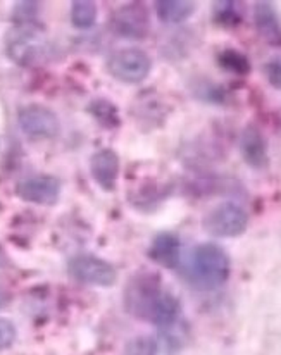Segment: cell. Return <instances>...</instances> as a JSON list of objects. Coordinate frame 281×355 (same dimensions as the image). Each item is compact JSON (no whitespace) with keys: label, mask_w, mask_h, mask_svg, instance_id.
I'll return each instance as SVG.
<instances>
[{"label":"cell","mask_w":281,"mask_h":355,"mask_svg":"<svg viewBox=\"0 0 281 355\" xmlns=\"http://www.w3.org/2000/svg\"><path fill=\"white\" fill-rule=\"evenodd\" d=\"M126 307L137 318L152 322L159 328H174L181 314L176 297L162 292L157 282L151 278H137L126 292Z\"/></svg>","instance_id":"1"},{"label":"cell","mask_w":281,"mask_h":355,"mask_svg":"<svg viewBox=\"0 0 281 355\" xmlns=\"http://www.w3.org/2000/svg\"><path fill=\"white\" fill-rule=\"evenodd\" d=\"M230 257L214 243H202L194 250L188 266V278L198 290H214L230 278Z\"/></svg>","instance_id":"2"},{"label":"cell","mask_w":281,"mask_h":355,"mask_svg":"<svg viewBox=\"0 0 281 355\" xmlns=\"http://www.w3.org/2000/svg\"><path fill=\"white\" fill-rule=\"evenodd\" d=\"M3 47L7 58L23 67L37 66L51 52L44 30L35 23L14 24L7 31Z\"/></svg>","instance_id":"3"},{"label":"cell","mask_w":281,"mask_h":355,"mask_svg":"<svg viewBox=\"0 0 281 355\" xmlns=\"http://www.w3.org/2000/svg\"><path fill=\"white\" fill-rule=\"evenodd\" d=\"M151 58L144 51L135 47L121 49L108 60V71L111 76L128 85L144 81L151 73Z\"/></svg>","instance_id":"4"},{"label":"cell","mask_w":281,"mask_h":355,"mask_svg":"<svg viewBox=\"0 0 281 355\" xmlns=\"http://www.w3.org/2000/svg\"><path fill=\"white\" fill-rule=\"evenodd\" d=\"M248 226V214L233 202H225L212 209L204 219L205 232L218 238L244 235Z\"/></svg>","instance_id":"5"},{"label":"cell","mask_w":281,"mask_h":355,"mask_svg":"<svg viewBox=\"0 0 281 355\" xmlns=\"http://www.w3.org/2000/svg\"><path fill=\"white\" fill-rule=\"evenodd\" d=\"M21 131L31 140H51L60 131L59 118L54 111L44 105H26L17 114Z\"/></svg>","instance_id":"6"},{"label":"cell","mask_w":281,"mask_h":355,"mask_svg":"<svg viewBox=\"0 0 281 355\" xmlns=\"http://www.w3.org/2000/svg\"><path fill=\"white\" fill-rule=\"evenodd\" d=\"M69 272L76 282L85 285L111 286L116 282V269L97 255H76L69 262Z\"/></svg>","instance_id":"7"},{"label":"cell","mask_w":281,"mask_h":355,"mask_svg":"<svg viewBox=\"0 0 281 355\" xmlns=\"http://www.w3.org/2000/svg\"><path fill=\"white\" fill-rule=\"evenodd\" d=\"M111 28L117 37L140 40L148 33V12L142 3H126L112 14Z\"/></svg>","instance_id":"8"},{"label":"cell","mask_w":281,"mask_h":355,"mask_svg":"<svg viewBox=\"0 0 281 355\" xmlns=\"http://www.w3.org/2000/svg\"><path fill=\"white\" fill-rule=\"evenodd\" d=\"M16 191L24 202L38 205H52L59 200L60 183L54 176L40 175L21 181L17 184Z\"/></svg>","instance_id":"9"},{"label":"cell","mask_w":281,"mask_h":355,"mask_svg":"<svg viewBox=\"0 0 281 355\" xmlns=\"http://www.w3.org/2000/svg\"><path fill=\"white\" fill-rule=\"evenodd\" d=\"M240 152L244 161L254 169H264L269 164L268 144L262 137L261 130L255 126H247L241 131Z\"/></svg>","instance_id":"10"},{"label":"cell","mask_w":281,"mask_h":355,"mask_svg":"<svg viewBox=\"0 0 281 355\" xmlns=\"http://www.w3.org/2000/svg\"><path fill=\"white\" fill-rule=\"evenodd\" d=\"M90 173L99 187L112 191L116 188L117 176H119V157L111 148H102L95 152L90 159Z\"/></svg>","instance_id":"11"},{"label":"cell","mask_w":281,"mask_h":355,"mask_svg":"<svg viewBox=\"0 0 281 355\" xmlns=\"http://www.w3.org/2000/svg\"><path fill=\"white\" fill-rule=\"evenodd\" d=\"M148 257L152 262L166 269H176L181 261V243L173 233H161L155 236L148 248Z\"/></svg>","instance_id":"12"},{"label":"cell","mask_w":281,"mask_h":355,"mask_svg":"<svg viewBox=\"0 0 281 355\" xmlns=\"http://www.w3.org/2000/svg\"><path fill=\"white\" fill-rule=\"evenodd\" d=\"M254 23L261 37L273 45H281V21L271 2H257L254 6Z\"/></svg>","instance_id":"13"},{"label":"cell","mask_w":281,"mask_h":355,"mask_svg":"<svg viewBox=\"0 0 281 355\" xmlns=\"http://www.w3.org/2000/svg\"><path fill=\"white\" fill-rule=\"evenodd\" d=\"M155 12L162 23L180 24L194 16L195 3L188 0H159L155 2Z\"/></svg>","instance_id":"14"},{"label":"cell","mask_w":281,"mask_h":355,"mask_svg":"<svg viewBox=\"0 0 281 355\" xmlns=\"http://www.w3.org/2000/svg\"><path fill=\"white\" fill-rule=\"evenodd\" d=\"M97 6L87 0H78L71 3V23L78 30H88L97 23Z\"/></svg>","instance_id":"15"},{"label":"cell","mask_w":281,"mask_h":355,"mask_svg":"<svg viewBox=\"0 0 281 355\" xmlns=\"http://www.w3.org/2000/svg\"><path fill=\"white\" fill-rule=\"evenodd\" d=\"M218 62L228 73L238 74V76H245L250 73V60L247 59V55L235 49H226V51L219 52Z\"/></svg>","instance_id":"16"},{"label":"cell","mask_w":281,"mask_h":355,"mask_svg":"<svg viewBox=\"0 0 281 355\" xmlns=\"http://www.w3.org/2000/svg\"><path fill=\"white\" fill-rule=\"evenodd\" d=\"M88 111H90V114L104 128H117L121 124L117 107L109 101H104V98H99V101L92 102Z\"/></svg>","instance_id":"17"},{"label":"cell","mask_w":281,"mask_h":355,"mask_svg":"<svg viewBox=\"0 0 281 355\" xmlns=\"http://www.w3.org/2000/svg\"><path fill=\"white\" fill-rule=\"evenodd\" d=\"M212 19L223 28H233L241 21V14L238 10V3L231 0L216 2L212 7Z\"/></svg>","instance_id":"18"},{"label":"cell","mask_w":281,"mask_h":355,"mask_svg":"<svg viewBox=\"0 0 281 355\" xmlns=\"http://www.w3.org/2000/svg\"><path fill=\"white\" fill-rule=\"evenodd\" d=\"M126 355H157V343L151 336H140L128 343Z\"/></svg>","instance_id":"19"},{"label":"cell","mask_w":281,"mask_h":355,"mask_svg":"<svg viewBox=\"0 0 281 355\" xmlns=\"http://www.w3.org/2000/svg\"><path fill=\"white\" fill-rule=\"evenodd\" d=\"M38 6L35 2H19L16 3V10H14V19L16 24L23 23H35V16H37Z\"/></svg>","instance_id":"20"},{"label":"cell","mask_w":281,"mask_h":355,"mask_svg":"<svg viewBox=\"0 0 281 355\" xmlns=\"http://www.w3.org/2000/svg\"><path fill=\"white\" fill-rule=\"evenodd\" d=\"M16 342V326L9 319L0 318V350L9 349Z\"/></svg>","instance_id":"21"},{"label":"cell","mask_w":281,"mask_h":355,"mask_svg":"<svg viewBox=\"0 0 281 355\" xmlns=\"http://www.w3.org/2000/svg\"><path fill=\"white\" fill-rule=\"evenodd\" d=\"M264 73L269 85L276 90H281V60H271V62L266 64Z\"/></svg>","instance_id":"22"},{"label":"cell","mask_w":281,"mask_h":355,"mask_svg":"<svg viewBox=\"0 0 281 355\" xmlns=\"http://www.w3.org/2000/svg\"><path fill=\"white\" fill-rule=\"evenodd\" d=\"M7 300H9V297H7V293L0 288V309L7 304Z\"/></svg>","instance_id":"23"},{"label":"cell","mask_w":281,"mask_h":355,"mask_svg":"<svg viewBox=\"0 0 281 355\" xmlns=\"http://www.w3.org/2000/svg\"><path fill=\"white\" fill-rule=\"evenodd\" d=\"M2 264H3V255L2 252H0V268H2Z\"/></svg>","instance_id":"24"}]
</instances>
